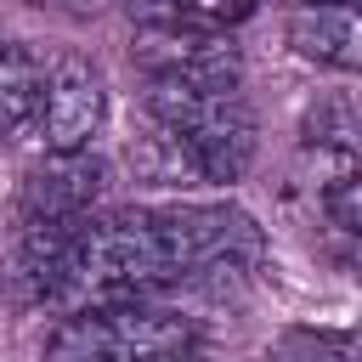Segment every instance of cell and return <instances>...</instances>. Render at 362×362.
I'll return each mask as SVG.
<instances>
[{"instance_id":"6da1fadb","label":"cell","mask_w":362,"mask_h":362,"mask_svg":"<svg viewBox=\"0 0 362 362\" xmlns=\"http://www.w3.org/2000/svg\"><path fill=\"white\" fill-rule=\"evenodd\" d=\"M147 113L158 136L181 153V164L204 181H238L255 164V113L243 90H192V85H147Z\"/></svg>"},{"instance_id":"7a4b0ae2","label":"cell","mask_w":362,"mask_h":362,"mask_svg":"<svg viewBox=\"0 0 362 362\" xmlns=\"http://www.w3.org/2000/svg\"><path fill=\"white\" fill-rule=\"evenodd\" d=\"M130 62L147 74V85H192V90H238L243 57L226 45V34L187 28V23H141L130 34Z\"/></svg>"},{"instance_id":"3957f363","label":"cell","mask_w":362,"mask_h":362,"mask_svg":"<svg viewBox=\"0 0 362 362\" xmlns=\"http://www.w3.org/2000/svg\"><path fill=\"white\" fill-rule=\"evenodd\" d=\"M85 221H23V232L11 243V266H6V283H11V294L23 305L79 300V238H85Z\"/></svg>"},{"instance_id":"277c9868","label":"cell","mask_w":362,"mask_h":362,"mask_svg":"<svg viewBox=\"0 0 362 362\" xmlns=\"http://www.w3.org/2000/svg\"><path fill=\"white\" fill-rule=\"evenodd\" d=\"M102 124H107V85H102V74L90 62H79V57L51 62L45 96H40V113H34L40 147L45 153H85Z\"/></svg>"},{"instance_id":"5b68a950","label":"cell","mask_w":362,"mask_h":362,"mask_svg":"<svg viewBox=\"0 0 362 362\" xmlns=\"http://www.w3.org/2000/svg\"><path fill=\"white\" fill-rule=\"evenodd\" d=\"M107 192V164L85 153H40L23 170V221H85Z\"/></svg>"},{"instance_id":"8992f818","label":"cell","mask_w":362,"mask_h":362,"mask_svg":"<svg viewBox=\"0 0 362 362\" xmlns=\"http://www.w3.org/2000/svg\"><path fill=\"white\" fill-rule=\"evenodd\" d=\"M288 45L305 62L339 68V74H362V6H317L300 0L288 17Z\"/></svg>"},{"instance_id":"52a82bcc","label":"cell","mask_w":362,"mask_h":362,"mask_svg":"<svg viewBox=\"0 0 362 362\" xmlns=\"http://www.w3.org/2000/svg\"><path fill=\"white\" fill-rule=\"evenodd\" d=\"M45 362H141L107 305H79L45 339Z\"/></svg>"},{"instance_id":"ba28073f","label":"cell","mask_w":362,"mask_h":362,"mask_svg":"<svg viewBox=\"0 0 362 362\" xmlns=\"http://www.w3.org/2000/svg\"><path fill=\"white\" fill-rule=\"evenodd\" d=\"M45 74H51V68H45L34 51L0 45V141L34 124L40 96H45Z\"/></svg>"},{"instance_id":"9c48e42d","label":"cell","mask_w":362,"mask_h":362,"mask_svg":"<svg viewBox=\"0 0 362 362\" xmlns=\"http://www.w3.org/2000/svg\"><path fill=\"white\" fill-rule=\"evenodd\" d=\"M272 362H362V339L351 334H317V328H294L277 339Z\"/></svg>"},{"instance_id":"30bf717a","label":"cell","mask_w":362,"mask_h":362,"mask_svg":"<svg viewBox=\"0 0 362 362\" xmlns=\"http://www.w3.org/2000/svg\"><path fill=\"white\" fill-rule=\"evenodd\" d=\"M322 209H328V221H334L339 232L362 238V175H345V181H334V187L322 192Z\"/></svg>"},{"instance_id":"8fae6325","label":"cell","mask_w":362,"mask_h":362,"mask_svg":"<svg viewBox=\"0 0 362 362\" xmlns=\"http://www.w3.org/2000/svg\"><path fill=\"white\" fill-rule=\"evenodd\" d=\"M28 6H51V11H74V17H85V11H102L107 0H28Z\"/></svg>"},{"instance_id":"7c38bea8","label":"cell","mask_w":362,"mask_h":362,"mask_svg":"<svg viewBox=\"0 0 362 362\" xmlns=\"http://www.w3.org/2000/svg\"><path fill=\"white\" fill-rule=\"evenodd\" d=\"M317 6H362V0H317Z\"/></svg>"},{"instance_id":"4fadbf2b","label":"cell","mask_w":362,"mask_h":362,"mask_svg":"<svg viewBox=\"0 0 362 362\" xmlns=\"http://www.w3.org/2000/svg\"><path fill=\"white\" fill-rule=\"evenodd\" d=\"M0 45H6V28H0Z\"/></svg>"},{"instance_id":"5bb4252c","label":"cell","mask_w":362,"mask_h":362,"mask_svg":"<svg viewBox=\"0 0 362 362\" xmlns=\"http://www.w3.org/2000/svg\"><path fill=\"white\" fill-rule=\"evenodd\" d=\"M181 362H198V356H181Z\"/></svg>"}]
</instances>
